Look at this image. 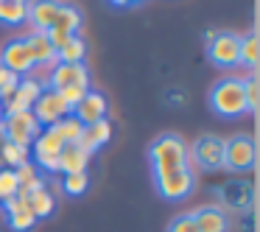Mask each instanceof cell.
<instances>
[{
  "label": "cell",
  "mask_w": 260,
  "mask_h": 232,
  "mask_svg": "<svg viewBox=\"0 0 260 232\" xmlns=\"http://www.w3.org/2000/svg\"><path fill=\"white\" fill-rule=\"evenodd\" d=\"M165 101H168V104H179V107H182V104H185V95H182V90H168V92H165Z\"/></svg>",
  "instance_id": "836d02e7"
},
{
  "label": "cell",
  "mask_w": 260,
  "mask_h": 232,
  "mask_svg": "<svg viewBox=\"0 0 260 232\" xmlns=\"http://www.w3.org/2000/svg\"><path fill=\"white\" fill-rule=\"evenodd\" d=\"M25 45L31 51V59H34V68H42V64H56V51H53L48 34L42 31H31L28 37H23Z\"/></svg>",
  "instance_id": "d6986e66"
},
{
  "label": "cell",
  "mask_w": 260,
  "mask_h": 232,
  "mask_svg": "<svg viewBox=\"0 0 260 232\" xmlns=\"http://www.w3.org/2000/svg\"><path fill=\"white\" fill-rule=\"evenodd\" d=\"M0 207L6 213V221H9V229L12 232H31L34 229L37 218L28 207V196H25V193L17 190L12 198H6V202L0 204Z\"/></svg>",
  "instance_id": "7c38bea8"
},
{
  "label": "cell",
  "mask_w": 260,
  "mask_h": 232,
  "mask_svg": "<svg viewBox=\"0 0 260 232\" xmlns=\"http://www.w3.org/2000/svg\"><path fill=\"white\" fill-rule=\"evenodd\" d=\"M25 162H31V148H25V146H17V143H3L0 146V165L3 168H20V165H25Z\"/></svg>",
  "instance_id": "cb8c5ba5"
},
{
  "label": "cell",
  "mask_w": 260,
  "mask_h": 232,
  "mask_svg": "<svg viewBox=\"0 0 260 232\" xmlns=\"http://www.w3.org/2000/svg\"><path fill=\"white\" fill-rule=\"evenodd\" d=\"M243 92H246V109L254 115L260 109V81H257V76H249V79L243 81Z\"/></svg>",
  "instance_id": "4dcf8cb0"
},
{
  "label": "cell",
  "mask_w": 260,
  "mask_h": 232,
  "mask_svg": "<svg viewBox=\"0 0 260 232\" xmlns=\"http://www.w3.org/2000/svg\"><path fill=\"white\" fill-rule=\"evenodd\" d=\"M0 129H3V137H6L9 143H17V146L31 148V143L37 140V135L42 131V126L37 123L34 112H14V115H3Z\"/></svg>",
  "instance_id": "52a82bcc"
},
{
  "label": "cell",
  "mask_w": 260,
  "mask_h": 232,
  "mask_svg": "<svg viewBox=\"0 0 260 232\" xmlns=\"http://www.w3.org/2000/svg\"><path fill=\"white\" fill-rule=\"evenodd\" d=\"M28 20V3L23 0H0V23L3 25H20Z\"/></svg>",
  "instance_id": "d4e9b609"
},
{
  "label": "cell",
  "mask_w": 260,
  "mask_h": 232,
  "mask_svg": "<svg viewBox=\"0 0 260 232\" xmlns=\"http://www.w3.org/2000/svg\"><path fill=\"white\" fill-rule=\"evenodd\" d=\"M196 221L199 232H230V215L224 207L218 204H207V207H199L196 213H190Z\"/></svg>",
  "instance_id": "e0dca14e"
},
{
  "label": "cell",
  "mask_w": 260,
  "mask_h": 232,
  "mask_svg": "<svg viewBox=\"0 0 260 232\" xmlns=\"http://www.w3.org/2000/svg\"><path fill=\"white\" fill-rule=\"evenodd\" d=\"M0 64L9 73L20 76V79L25 73H34V59H31V51L25 45V40H9L3 45V51H0Z\"/></svg>",
  "instance_id": "4fadbf2b"
},
{
  "label": "cell",
  "mask_w": 260,
  "mask_h": 232,
  "mask_svg": "<svg viewBox=\"0 0 260 232\" xmlns=\"http://www.w3.org/2000/svg\"><path fill=\"white\" fill-rule=\"evenodd\" d=\"M154 185L157 193L168 202H182L193 193L196 187V174L193 168H179V171H168V174H154Z\"/></svg>",
  "instance_id": "8992f818"
},
{
  "label": "cell",
  "mask_w": 260,
  "mask_h": 232,
  "mask_svg": "<svg viewBox=\"0 0 260 232\" xmlns=\"http://www.w3.org/2000/svg\"><path fill=\"white\" fill-rule=\"evenodd\" d=\"M20 84V76H14V73H9L3 64H0V104L6 101L9 95L14 92V87Z\"/></svg>",
  "instance_id": "1f68e13d"
},
{
  "label": "cell",
  "mask_w": 260,
  "mask_h": 232,
  "mask_svg": "<svg viewBox=\"0 0 260 232\" xmlns=\"http://www.w3.org/2000/svg\"><path fill=\"white\" fill-rule=\"evenodd\" d=\"M48 90L59 92V90H68V87H84V90H92L90 87V70L84 64H62L56 62L48 76Z\"/></svg>",
  "instance_id": "8fae6325"
},
{
  "label": "cell",
  "mask_w": 260,
  "mask_h": 232,
  "mask_svg": "<svg viewBox=\"0 0 260 232\" xmlns=\"http://www.w3.org/2000/svg\"><path fill=\"white\" fill-rule=\"evenodd\" d=\"M84 59H87V42L81 40V34L70 37L56 51V62H62V64H84Z\"/></svg>",
  "instance_id": "603a6c76"
},
{
  "label": "cell",
  "mask_w": 260,
  "mask_h": 232,
  "mask_svg": "<svg viewBox=\"0 0 260 232\" xmlns=\"http://www.w3.org/2000/svg\"><path fill=\"white\" fill-rule=\"evenodd\" d=\"M260 62V42L257 34H246L241 37V64H246L249 70H254Z\"/></svg>",
  "instance_id": "83f0119b"
},
{
  "label": "cell",
  "mask_w": 260,
  "mask_h": 232,
  "mask_svg": "<svg viewBox=\"0 0 260 232\" xmlns=\"http://www.w3.org/2000/svg\"><path fill=\"white\" fill-rule=\"evenodd\" d=\"M257 162V146L252 135H235L224 140V168L232 174H246Z\"/></svg>",
  "instance_id": "277c9868"
},
{
  "label": "cell",
  "mask_w": 260,
  "mask_h": 232,
  "mask_svg": "<svg viewBox=\"0 0 260 232\" xmlns=\"http://www.w3.org/2000/svg\"><path fill=\"white\" fill-rule=\"evenodd\" d=\"M190 159L204 171L224 168V140L215 135H202L190 148Z\"/></svg>",
  "instance_id": "9c48e42d"
},
{
  "label": "cell",
  "mask_w": 260,
  "mask_h": 232,
  "mask_svg": "<svg viewBox=\"0 0 260 232\" xmlns=\"http://www.w3.org/2000/svg\"><path fill=\"white\" fill-rule=\"evenodd\" d=\"M154 174H168V171L190 168V148L179 135H159L148 148Z\"/></svg>",
  "instance_id": "6da1fadb"
},
{
  "label": "cell",
  "mask_w": 260,
  "mask_h": 232,
  "mask_svg": "<svg viewBox=\"0 0 260 232\" xmlns=\"http://www.w3.org/2000/svg\"><path fill=\"white\" fill-rule=\"evenodd\" d=\"M3 143H6V137H3V129H0V146H3Z\"/></svg>",
  "instance_id": "d590c367"
},
{
  "label": "cell",
  "mask_w": 260,
  "mask_h": 232,
  "mask_svg": "<svg viewBox=\"0 0 260 232\" xmlns=\"http://www.w3.org/2000/svg\"><path fill=\"white\" fill-rule=\"evenodd\" d=\"M254 202V187L252 182H241V179H230L218 187V207H230V210H252Z\"/></svg>",
  "instance_id": "5bb4252c"
},
{
  "label": "cell",
  "mask_w": 260,
  "mask_h": 232,
  "mask_svg": "<svg viewBox=\"0 0 260 232\" xmlns=\"http://www.w3.org/2000/svg\"><path fill=\"white\" fill-rule=\"evenodd\" d=\"M0 168H3V165H0Z\"/></svg>",
  "instance_id": "74e56055"
},
{
  "label": "cell",
  "mask_w": 260,
  "mask_h": 232,
  "mask_svg": "<svg viewBox=\"0 0 260 232\" xmlns=\"http://www.w3.org/2000/svg\"><path fill=\"white\" fill-rule=\"evenodd\" d=\"M204 42H207V59L215 68L232 70L241 64V34H235V31H207Z\"/></svg>",
  "instance_id": "3957f363"
},
{
  "label": "cell",
  "mask_w": 260,
  "mask_h": 232,
  "mask_svg": "<svg viewBox=\"0 0 260 232\" xmlns=\"http://www.w3.org/2000/svg\"><path fill=\"white\" fill-rule=\"evenodd\" d=\"M14 176H17V185H20V193H31L34 187L45 185V176L37 171L34 162H25L20 168H14Z\"/></svg>",
  "instance_id": "484cf974"
},
{
  "label": "cell",
  "mask_w": 260,
  "mask_h": 232,
  "mask_svg": "<svg viewBox=\"0 0 260 232\" xmlns=\"http://www.w3.org/2000/svg\"><path fill=\"white\" fill-rule=\"evenodd\" d=\"M64 143L56 137L53 129H42L37 140L31 143V162L37 165L40 174H59V154Z\"/></svg>",
  "instance_id": "5b68a950"
},
{
  "label": "cell",
  "mask_w": 260,
  "mask_h": 232,
  "mask_svg": "<svg viewBox=\"0 0 260 232\" xmlns=\"http://www.w3.org/2000/svg\"><path fill=\"white\" fill-rule=\"evenodd\" d=\"M45 87L34 79V76H23L20 84L14 87V92L3 101V115H14V112H31L37 104V98L42 95Z\"/></svg>",
  "instance_id": "ba28073f"
},
{
  "label": "cell",
  "mask_w": 260,
  "mask_h": 232,
  "mask_svg": "<svg viewBox=\"0 0 260 232\" xmlns=\"http://www.w3.org/2000/svg\"><path fill=\"white\" fill-rule=\"evenodd\" d=\"M168 232H199V226H196V221H193L190 213H182L168 224Z\"/></svg>",
  "instance_id": "d6a6232c"
},
{
  "label": "cell",
  "mask_w": 260,
  "mask_h": 232,
  "mask_svg": "<svg viewBox=\"0 0 260 232\" xmlns=\"http://www.w3.org/2000/svg\"><path fill=\"white\" fill-rule=\"evenodd\" d=\"M107 112H109V104H107V95L98 90H87L81 95V101L73 107V118H79L84 126L90 123H98V120H107Z\"/></svg>",
  "instance_id": "9a60e30c"
},
{
  "label": "cell",
  "mask_w": 260,
  "mask_h": 232,
  "mask_svg": "<svg viewBox=\"0 0 260 232\" xmlns=\"http://www.w3.org/2000/svg\"><path fill=\"white\" fill-rule=\"evenodd\" d=\"M51 31H62L68 37H76L81 31V12L70 3H62L59 6V14H56V23H53Z\"/></svg>",
  "instance_id": "7402d4cb"
},
{
  "label": "cell",
  "mask_w": 260,
  "mask_h": 232,
  "mask_svg": "<svg viewBox=\"0 0 260 232\" xmlns=\"http://www.w3.org/2000/svg\"><path fill=\"white\" fill-rule=\"evenodd\" d=\"M59 6H62L59 0H28V23L34 25V31L48 34L56 23Z\"/></svg>",
  "instance_id": "2e32d148"
},
{
  "label": "cell",
  "mask_w": 260,
  "mask_h": 232,
  "mask_svg": "<svg viewBox=\"0 0 260 232\" xmlns=\"http://www.w3.org/2000/svg\"><path fill=\"white\" fill-rule=\"evenodd\" d=\"M31 112H34L37 123H40L42 129H51V126H56L62 118H68L73 109H70L53 90H48V87H45V90H42V95L37 98V104H34V109H31Z\"/></svg>",
  "instance_id": "30bf717a"
},
{
  "label": "cell",
  "mask_w": 260,
  "mask_h": 232,
  "mask_svg": "<svg viewBox=\"0 0 260 232\" xmlns=\"http://www.w3.org/2000/svg\"><path fill=\"white\" fill-rule=\"evenodd\" d=\"M109 140H112V123H109V118H107V120H98V123L84 126L79 146H81V148H84V151L92 157V154H95L98 148H104Z\"/></svg>",
  "instance_id": "ac0fdd59"
},
{
  "label": "cell",
  "mask_w": 260,
  "mask_h": 232,
  "mask_svg": "<svg viewBox=\"0 0 260 232\" xmlns=\"http://www.w3.org/2000/svg\"><path fill=\"white\" fill-rule=\"evenodd\" d=\"M87 165H90V154L79 143H68L59 154V171L62 174H81V171H87Z\"/></svg>",
  "instance_id": "ffe728a7"
},
{
  "label": "cell",
  "mask_w": 260,
  "mask_h": 232,
  "mask_svg": "<svg viewBox=\"0 0 260 232\" xmlns=\"http://www.w3.org/2000/svg\"><path fill=\"white\" fill-rule=\"evenodd\" d=\"M17 190H20V185H17L14 171L12 168H0V204L6 202V198H12Z\"/></svg>",
  "instance_id": "f546056e"
},
{
  "label": "cell",
  "mask_w": 260,
  "mask_h": 232,
  "mask_svg": "<svg viewBox=\"0 0 260 232\" xmlns=\"http://www.w3.org/2000/svg\"><path fill=\"white\" fill-rule=\"evenodd\" d=\"M210 109L221 118H241L246 109V92L241 79H221L210 90Z\"/></svg>",
  "instance_id": "7a4b0ae2"
},
{
  "label": "cell",
  "mask_w": 260,
  "mask_h": 232,
  "mask_svg": "<svg viewBox=\"0 0 260 232\" xmlns=\"http://www.w3.org/2000/svg\"><path fill=\"white\" fill-rule=\"evenodd\" d=\"M115 6H132V3H143V0H112Z\"/></svg>",
  "instance_id": "e575fe53"
},
{
  "label": "cell",
  "mask_w": 260,
  "mask_h": 232,
  "mask_svg": "<svg viewBox=\"0 0 260 232\" xmlns=\"http://www.w3.org/2000/svg\"><path fill=\"white\" fill-rule=\"evenodd\" d=\"M87 187H90V174L81 171V174H64L62 176V190L68 196H84Z\"/></svg>",
  "instance_id": "f1b7e54d"
},
{
  "label": "cell",
  "mask_w": 260,
  "mask_h": 232,
  "mask_svg": "<svg viewBox=\"0 0 260 232\" xmlns=\"http://www.w3.org/2000/svg\"><path fill=\"white\" fill-rule=\"evenodd\" d=\"M25 196H28V207H31V213H34L37 221L53 215V210H56V198H53V193L48 190V185L34 187V190L25 193Z\"/></svg>",
  "instance_id": "44dd1931"
},
{
  "label": "cell",
  "mask_w": 260,
  "mask_h": 232,
  "mask_svg": "<svg viewBox=\"0 0 260 232\" xmlns=\"http://www.w3.org/2000/svg\"><path fill=\"white\" fill-rule=\"evenodd\" d=\"M0 120H3V104H0Z\"/></svg>",
  "instance_id": "8d00e7d4"
},
{
  "label": "cell",
  "mask_w": 260,
  "mask_h": 232,
  "mask_svg": "<svg viewBox=\"0 0 260 232\" xmlns=\"http://www.w3.org/2000/svg\"><path fill=\"white\" fill-rule=\"evenodd\" d=\"M53 131H56V137L68 146V143H79L81 140V131H84V123H81L79 118H73V115H68V118H62L56 126H51Z\"/></svg>",
  "instance_id": "4316f807"
}]
</instances>
